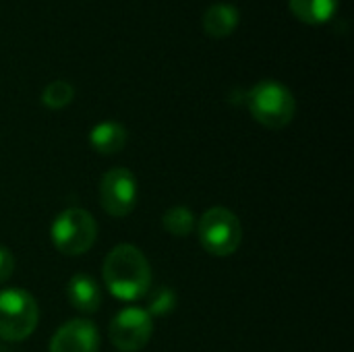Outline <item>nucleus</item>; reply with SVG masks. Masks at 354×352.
Listing matches in <instances>:
<instances>
[{
	"instance_id": "obj_3",
	"label": "nucleus",
	"mask_w": 354,
	"mask_h": 352,
	"mask_svg": "<svg viewBox=\"0 0 354 352\" xmlns=\"http://www.w3.org/2000/svg\"><path fill=\"white\" fill-rule=\"evenodd\" d=\"M52 245L68 257L87 253L97 239V224L93 216L81 207H68L56 216L50 228Z\"/></svg>"
},
{
	"instance_id": "obj_15",
	"label": "nucleus",
	"mask_w": 354,
	"mask_h": 352,
	"mask_svg": "<svg viewBox=\"0 0 354 352\" xmlns=\"http://www.w3.org/2000/svg\"><path fill=\"white\" fill-rule=\"evenodd\" d=\"M176 307V293L168 286H156L147 301V313L151 317H166Z\"/></svg>"
},
{
	"instance_id": "obj_12",
	"label": "nucleus",
	"mask_w": 354,
	"mask_h": 352,
	"mask_svg": "<svg viewBox=\"0 0 354 352\" xmlns=\"http://www.w3.org/2000/svg\"><path fill=\"white\" fill-rule=\"evenodd\" d=\"M288 4L292 15L309 25L328 23L338 10V0H288Z\"/></svg>"
},
{
	"instance_id": "obj_13",
	"label": "nucleus",
	"mask_w": 354,
	"mask_h": 352,
	"mask_svg": "<svg viewBox=\"0 0 354 352\" xmlns=\"http://www.w3.org/2000/svg\"><path fill=\"white\" fill-rule=\"evenodd\" d=\"M162 226L168 234L172 237H189L195 228H197V220H195V214L185 207V205H176V207H170L164 218H162Z\"/></svg>"
},
{
	"instance_id": "obj_2",
	"label": "nucleus",
	"mask_w": 354,
	"mask_h": 352,
	"mask_svg": "<svg viewBox=\"0 0 354 352\" xmlns=\"http://www.w3.org/2000/svg\"><path fill=\"white\" fill-rule=\"evenodd\" d=\"M247 108L251 116L268 129H284L292 122L297 112L295 95L278 81H261L247 93Z\"/></svg>"
},
{
	"instance_id": "obj_16",
	"label": "nucleus",
	"mask_w": 354,
	"mask_h": 352,
	"mask_svg": "<svg viewBox=\"0 0 354 352\" xmlns=\"http://www.w3.org/2000/svg\"><path fill=\"white\" fill-rule=\"evenodd\" d=\"M15 272V257L6 247H0V284L8 282Z\"/></svg>"
},
{
	"instance_id": "obj_4",
	"label": "nucleus",
	"mask_w": 354,
	"mask_h": 352,
	"mask_svg": "<svg viewBox=\"0 0 354 352\" xmlns=\"http://www.w3.org/2000/svg\"><path fill=\"white\" fill-rule=\"evenodd\" d=\"M39 322L35 299L21 288L0 290V338L6 342L27 340Z\"/></svg>"
},
{
	"instance_id": "obj_14",
	"label": "nucleus",
	"mask_w": 354,
	"mask_h": 352,
	"mask_svg": "<svg viewBox=\"0 0 354 352\" xmlns=\"http://www.w3.org/2000/svg\"><path fill=\"white\" fill-rule=\"evenodd\" d=\"M75 98V89L66 81H52L44 87L41 91V102L50 110H60L66 108Z\"/></svg>"
},
{
	"instance_id": "obj_11",
	"label": "nucleus",
	"mask_w": 354,
	"mask_h": 352,
	"mask_svg": "<svg viewBox=\"0 0 354 352\" xmlns=\"http://www.w3.org/2000/svg\"><path fill=\"white\" fill-rule=\"evenodd\" d=\"M239 8L226 2L214 4L205 10L203 15V29L205 33H209L212 37H226L230 35L236 25H239Z\"/></svg>"
},
{
	"instance_id": "obj_7",
	"label": "nucleus",
	"mask_w": 354,
	"mask_h": 352,
	"mask_svg": "<svg viewBox=\"0 0 354 352\" xmlns=\"http://www.w3.org/2000/svg\"><path fill=\"white\" fill-rule=\"evenodd\" d=\"M139 189L131 170L112 168L102 176L100 183V203L104 212L112 218L129 216L137 205Z\"/></svg>"
},
{
	"instance_id": "obj_5",
	"label": "nucleus",
	"mask_w": 354,
	"mask_h": 352,
	"mask_svg": "<svg viewBox=\"0 0 354 352\" xmlns=\"http://www.w3.org/2000/svg\"><path fill=\"white\" fill-rule=\"evenodd\" d=\"M197 234L201 247L216 257H228L239 251L243 241V226L226 207L207 210L197 222Z\"/></svg>"
},
{
	"instance_id": "obj_10",
	"label": "nucleus",
	"mask_w": 354,
	"mask_h": 352,
	"mask_svg": "<svg viewBox=\"0 0 354 352\" xmlns=\"http://www.w3.org/2000/svg\"><path fill=\"white\" fill-rule=\"evenodd\" d=\"M89 143L91 147L102 154V156H112L118 154L127 145V129L120 122L114 120H104L95 124L89 133Z\"/></svg>"
},
{
	"instance_id": "obj_6",
	"label": "nucleus",
	"mask_w": 354,
	"mask_h": 352,
	"mask_svg": "<svg viewBox=\"0 0 354 352\" xmlns=\"http://www.w3.org/2000/svg\"><path fill=\"white\" fill-rule=\"evenodd\" d=\"M153 334V317L143 307H127L110 322V342L120 352H139Z\"/></svg>"
},
{
	"instance_id": "obj_8",
	"label": "nucleus",
	"mask_w": 354,
	"mask_h": 352,
	"mask_svg": "<svg viewBox=\"0 0 354 352\" xmlns=\"http://www.w3.org/2000/svg\"><path fill=\"white\" fill-rule=\"evenodd\" d=\"M100 332L89 319H71L56 330L50 340V352H97Z\"/></svg>"
},
{
	"instance_id": "obj_1",
	"label": "nucleus",
	"mask_w": 354,
	"mask_h": 352,
	"mask_svg": "<svg viewBox=\"0 0 354 352\" xmlns=\"http://www.w3.org/2000/svg\"><path fill=\"white\" fill-rule=\"evenodd\" d=\"M104 282L110 295L131 303L145 297L151 288V268L147 257L129 243L116 245L104 259Z\"/></svg>"
},
{
	"instance_id": "obj_9",
	"label": "nucleus",
	"mask_w": 354,
	"mask_h": 352,
	"mask_svg": "<svg viewBox=\"0 0 354 352\" xmlns=\"http://www.w3.org/2000/svg\"><path fill=\"white\" fill-rule=\"evenodd\" d=\"M66 297H68V303L81 311V313H95L102 305V288L100 284L87 276V274H77L68 280V286H66Z\"/></svg>"
}]
</instances>
